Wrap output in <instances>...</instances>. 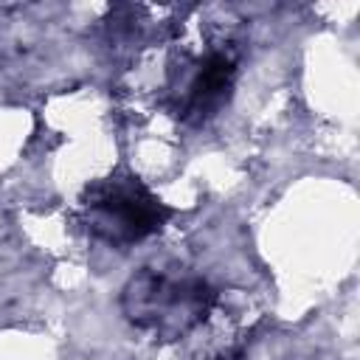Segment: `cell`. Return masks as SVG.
Returning <instances> with one entry per match:
<instances>
[{
    "label": "cell",
    "mask_w": 360,
    "mask_h": 360,
    "mask_svg": "<svg viewBox=\"0 0 360 360\" xmlns=\"http://www.w3.org/2000/svg\"><path fill=\"white\" fill-rule=\"evenodd\" d=\"M217 304V292L200 276L180 270H138L121 290L127 321L158 340H180L194 332Z\"/></svg>",
    "instance_id": "1"
},
{
    "label": "cell",
    "mask_w": 360,
    "mask_h": 360,
    "mask_svg": "<svg viewBox=\"0 0 360 360\" xmlns=\"http://www.w3.org/2000/svg\"><path fill=\"white\" fill-rule=\"evenodd\" d=\"M169 217L172 208L129 172L98 177L79 197L82 228L112 248H129L158 233Z\"/></svg>",
    "instance_id": "2"
},
{
    "label": "cell",
    "mask_w": 360,
    "mask_h": 360,
    "mask_svg": "<svg viewBox=\"0 0 360 360\" xmlns=\"http://www.w3.org/2000/svg\"><path fill=\"white\" fill-rule=\"evenodd\" d=\"M236 65L239 53L225 42L208 48L205 56H197L191 70L180 76V84H172V93L177 96V118L188 127L211 121L233 93Z\"/></svg>",
    "instance_id": "3"
}]
</instances>
